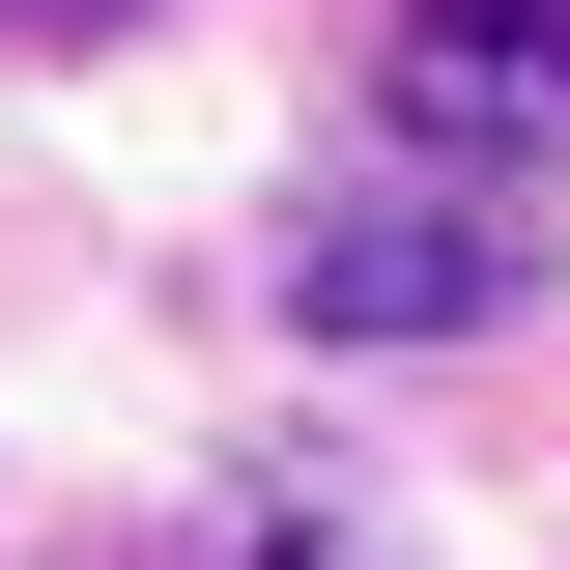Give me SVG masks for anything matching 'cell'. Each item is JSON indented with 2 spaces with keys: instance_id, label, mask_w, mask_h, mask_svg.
<instances>
[{
  "instance_id": "obj_1",
  "label": "cell",
  "mask_w": 570,
  "mask_h": 570,
  "mask_svg": "<svg viewBox=\"0 0 570 570\" xmlns=\"http://www.w3.org/2000/svg\"><path fill=\"white\" fill-rule=\"evenodd\" d=\"M285 285H314L343 343H456V314H513V285H542V228H513V200H343Z\"/></svg>"
},
{
  "instance_id": "obj_2",
  "label": "cell",
  "mask_w": 570,
  "mask_h": 570,
  "mask_svg": "<svg viewBox=\"0 0 570 570\" xmlns=\"http://www.w3.org/2000/svg\"><path fill=\"white\" fill-rule=\"evenodd\" d=\"M400 115H570V29H485V0H428V29H400Z\"/></svg>"
},
{
  "instance_id": "obj_3",
  "label": "cell",
  "mask_w": 570,
  "mask_h": 570,
  "mask_svg": "<svg viewBox=\"0 0 570 570\" xmlns=\"http://www.w3.org/2000/svg\"><path fill=\"white\" fill-rule=\"evenodd\" d=\"M0 29H115V0H0Z\"/></svg>"
}]
</instances>
